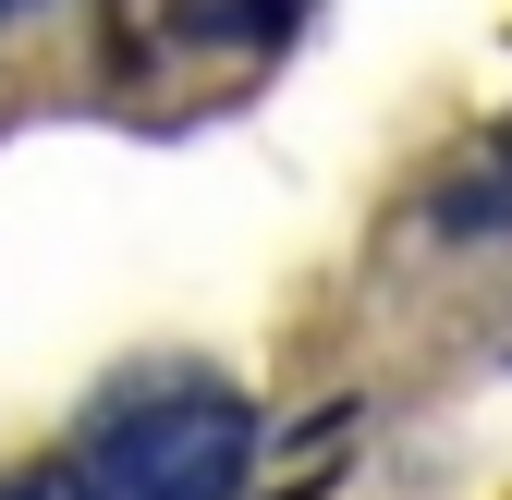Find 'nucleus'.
I'll use <instances>...</instances> for the list:
<instances>
[{"label": "nucleus", "instance_id": "f257e3e1", "mask_svg": "<svg viewBox=\"0 0 512 500\" xmlns=\"http://www.w3.org/2000/svg\"><path fill=\"white\" fill-rule=\"evenodd\" d=\"M244 476H256V403L220 379H147L61 452L74 500H232Z\"/></svg>", "mask_w": 512, "mask_h": 500}, {"label": "nucleus", "instance_id": "f03ea898", "mask_svg": "<svg viewBox=\"0 0 512 500\" xmlns=\"http://www.w3.org/2000/svg\"><path fill=\"white\" fill-rule=\"evenodd\" d=\"M13 13H37V0H0V25H13Z\"/></svg>", "mask_w": 512, "mask_h": 500}]
</instances>
